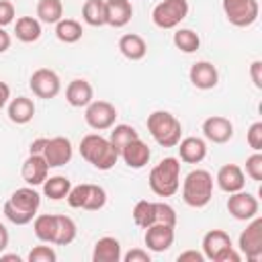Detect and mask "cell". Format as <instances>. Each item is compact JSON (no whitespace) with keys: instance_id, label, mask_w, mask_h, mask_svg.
I'll use <instances>...</instances> for the list:
<instances>
[{"instance_id":"1","label":"cell","mask_w":262,"mask_h":262,"mask_svg":"<svg viewBox=\"0 0 262 262\" xmlns=\"http://www.w3.org/2000/svg\"><path fill=\"white\" fill-rule=\"evenodd\" d=\"M41 207V194L35 190V186H23L16 188L8 201L4 203V217L14 225H27L35 219L37 211Z\"/></svg>"},{"instance_id":"2","label":"cell","mask_w":262,"mask_h":262,"mask_svg":"<svg viewBox=\"0 0 262 262\" xmlns=\"http://www.w3.org/2000/svg\"><path fill=\"white\" fill-rule=\"evenodd\" d=\"M80 156L88 164H92L96 170H102V172L111 170L119 160V151L113 147L108 137H102L100 133H88L82 137Z\"/></svg>"},{"instance_id":"3","label":"cell","mask_w":262,"mask_h":262,"mask_svg":"<svg viewBox=\"0 0 262 262\" xmlns=\"http://www.w3.org/2000/svg\"><path fill=\"white\" fill-rule=\"evenodd\" d=\"M149 188L158 196H172L180 188V160L178 158H164L160 160L147 176Z\"/></svg>"},{"instance_id":"4","label":"cell","mask_w":262,"mask_h":262,"mask_svg":"<svg viewBox=\"0 0 262 262\" xmlns=\"http://www.w3.org/2000/svg\"><path fill=\"white\" fill-rule=\"evenodd\" d=\"M213 199V176L211 172L196 168L186 174L182 182V201L192 209H203Z\"/></svg>"},{"instance_id":"5","label":"cell","mask_w":262,"mask_h":262,"mask_svg":"<svg viewBox=\"0 0 262 262\" xmlns=\"http://www.w3.org/2000/svg\"><path fill=\"white\" fill-rule=\"evenodd\" d=\"M145 125L154 141L162 147H176L182 137L180 121L168 111H154L151 115H147Z\"/></svg>"},{"instance_id":"6","label":"cell","mask_w":262,"mask_h":262,"mask_svg":"<svg viewBox=\"0 0 262 262\" xmlns=\"http://www.w3.org/2000/svg\"><path fill=\"white\" fill-rule=\"evenodd\" d=\"M203 256L213 262H239V254L233 250L229 233L223 229H211L203 235Z\"/></svg>"},{"instance_id":"7","label":"cell","mask_w":262,"mask_h":262,"mask_svg":"<svg viewBox=\"0 0 262 262\" xmlns=\"http://www.w3.org/2000/svg\"><path fill=\"white\" fill-rule=\"evenodd\" d=\"M68 205L72 209H86V211H98L106 203V190L98 184H78L72 186L68 192Z\"/></svg>"},{"instance_id":"8","label":"cell","mask_w":262,"mask_h":262,"mask_svg":"<svg viewBox=\"0 0 262 262\" xmlns=\"http://www.w3.org/2000/svg\"><path fill=\"white\" fill-rule=\"evenodd\" d=\"M188 16V0H162L151 10V20L158 29H176Z\"/></svg>"},{"instance_id":"9","label":"cell","mask_w":262,"mask_h":262,"mask_svg":"<svg viewBox=\"0 0 262 262\" xmlns=\"http://www.w3.org/2000/svg\"><path fill=\"white\" fill-rule=\"evenodd\" d=\"M225 18L233 27H250L258 20L260 4L258 0H223L221 2Z\"/></svg>"},{"instance_id":"10","label":"cell","mask_w":262,"mask_h":262,"mask_svg":"<svg viewBox=\"0 0 262 262\" xmlns=\"http://www.w3.org/2000/svg\"><path fill=\"white\" fill-rule=\"evenodd\" d=\"M237 248L250 262H258L262 258V219L258 215L250 219L246 229L239 233Z\"/></svg>"},{"instance_id":"11","label":"cell","mask_w":262,"mask_h":262,"mask_svg":"<svg viewBox=\"0 0 262 262\" xmlns=\"http://www.w3.org/2000/svg\"><path fill=\"white\" fill-rule=\"evenodd\" d=\"M84 121L94 131H106L117 121V108L108 100H92L84 111Z\"/></svg>"},{"instance_id":"12","label":"cell","mask_w":262,"mask_h":262,"mask_svg":"<svg viewBox=\"0 0 262 262\" xmlns=\"http://www.w3.org/2000/svg\"><path fill=\"white\" fill-rule=\"evenodd\" d=\"M29 88L33 90V94H35L37 98L49 100V98H55V96L59 94V90H61V80H59V76H57L53 70H49V68H39V70H35V72L31 74V78H29Z\"/></svg>"},{"instance_id":"13","label":"cell","mask_w":262,"mask_h":262,"mask_svg":"<svg viewBox=\"0 0 262 262\" xmlns=\"http://www.w3.org/2000/svg\"><path fill=\"white\" fill-rule=\"evenodd\" d=\"M227 211L237 221H250V219H254L258 215L260 203H258V199L254 194H250V192H246L242 188V190L229 194V199H227Z\"/></svg>"},{"instance_id":"14","label":"cell","mask_w":262,"mask_h":262,"mask_svg":"<svg viewBox=\"0 0 262 262\" xmlns=\"http://www.w3.org/2000/svg\"><path fill=\"white\" fill-rule=\"evenodd\" d=\"M72 141L63 135H57V137H51L47 139L45 143V149H43V158L47 162L49 168H61L66 166L70 160H72Z\"/></svg>"},{"instance_id":"15","label":"cell","mask_w":262,"mask_h":262,"mask_svg":"<svg viewBox=\"0 0 262 262\" xmlns=\"http://www.w3.org/2000/svg\"><path fill=\"white\" fill-rule=\"evenodd\" d=\"M143 242H145L147 250L149 252H156V254L170 250V246L174 244V225L151 223L149 227H145Z\"/></svg>"},{"instance_id":"16","label":"cell","mask_w":262,"mask_h":262,"mask_svg":"<svg viewBox=\"0 0 262 262\" xmlns=\"http://www.w3.org/2000/svg\"><path fill=\"white\" fill-rule=\"evenodd\" d=\"M203 135L213 143H227L233 137V123L221 115L207 117L203 121Z\"/></svg>"},{"instance_id":"17","label":"cell","mask_w":262,"mask_h":262,"mask_svg":"<svg viewBox=\"0 0 262 262\" xmlns=\"http://www.w3.org/2000/svg\"><path fill=\"white\" fill-rule=\"evenodd\" d=\"M47 172H49V166L41 154H29V158L23 162V168H20V176L29 186L43 184L47 178Z\"/></svg>"},{"instance_id":"18","label":"cell","mask_w":262,"mask_h":262,"mask_svg":"<svg viewBox=\"0 0 262 262\" xmlns=\"http://www.w3.org/2000/svg\"><path fill=\"white\" fill-rule=\"evenodd\" d=\"M215 180H217V186L223 192H227V194L237 192V190H242L246 186V174H244V170L237 164H225V166H221L217 170Z\"/></svg>"},{"instance_id":"19","label":"cell","mask_w":262,"mask_h":262,"mask_svg":"<svg viewBox=\"0 0 262 262\" xmlns=\"http://www.w3.org/2000/svg\"><path fill=\"white\" fill-rule=\"evenodd\" d=\"M188 78H190V82H192L194 88H199V90H211L219 82V72H217V68L211 61H196V63L190 66Z\"/></svg>"},{"instance_id":"20","label":"cell","mask_w":262,"mask_h":262,"mask_svg":"<svg viewBox=\"0 0 262 262\" xmlns=\"http://www.w3.org/2000/svg\"><path fill=\"white\" fill-rule=\"evenodd\" d=\"M66 100L70 106L74 108H86L92 100H94V90H92V84L84 78H76L68 84L66 88Z\"/></svg>"},{"instance_id":"21","label":"cell","mask_w":262,"mask_h":262,"mask_svg":"<svg viewBox=\"0 0 262 262\" xmlns=\"http://www.w3.org/2000/svg\"><path fill=\"white\" fill-rule=\"evenodd\" d=\"M119 156L123 158V162H125L129 168H133V170H141V168L149 162V158H151V149L147 147V143H143V141L137 137V139L129 141V143L119 151Z\"/></svg>"},{"instance_id":"22","label":"cell","mask_w":262,"mask_h":262,"mask_svg":"<svg viewBox=\"0 0 262 262\" xmlns=\"http://www.w3.org/2000/svg\"><path fill=\"white\" fill-rule=\"evenodd\" d=\"M178 154L184 164H201L207 156V143L201 137H184L178 141Z\"/></svg>"},{"instance_id":"23","label":"cell","mask_w":262,"mask_h":262,"mask_svg":"<svg viewBox=\"0 0 262 262\" xmlns=\"http://www.w3.org/2000/svg\"><path fill=\"white\" fill-rule=\"evenodd\" d=\"M106 6V25L121 29L133 16V6L129 0H104Z\"/></svg>"},{"instance_id":"24","label":"cell","mask_w":262,"mask_h":262,"mask_svg":"<svg viewBox=\"0 0 262 262\" xmlns=\"http://www.w3.org/2000/svg\"><path fill=\"white\" fill-rule=\"evenodd\" d=\"M121 244L117 237L104 235L96 239L94 250H92V262H119L121 260Z\"/></svg>"},{"instance_id":"25","label":"cell","mask_w":262,"mask_h":262,"mask_svg":"<svg viewBox=\"0 0 262 262\" xmlns=\"http://www.w3.org/2000/svg\"><path fill=\"white\" fill-rule=\"evenodd\" d=\"M8 119L16 125H27L35 117V102L27 96H16L8 100Z\"/></svg>"},{"instance_id":"26","label":"cell","mask_w":262,"mask_h":262,"mask_svg":"<svg viewBox=\"0 0 262 262\" xmlns=\"http://www.w3.org/2000/svg\"><path fill=\"white\" fill-rule=\"evenodd\" d=\"M119 51L123 53V57L131 59V61H139L145 57L147 53V43L141 35H135V33H127L119 39Z\"/></svg>"},{"instance_id":"27","label":"cell","mask_w":262,"mask_h":262,"mask_svg":"<svg viewBox=\"0 0 262 262\" xmlns=\"http://www.w3.org/2000/svg\"><path fill=\"white\" fill-rule=\"evenodd\" d=\"M78 235L76 221L68 215H55V235L53 244L55 246H70Z\"/></svg>"},{"instance_id":"28","label":"cell","mask_w":262,"mask_h":262,"mask_svg":"<svg viewBox=\"0 0 262 262\" xmlns=\"http://www.w3.org/2000/svg\"><path fill=\"white\" fill-rule=\"evenodd\" d=\"M14 35L23 43H35L41 37V23L35 16H20L14 25Z\"/></svg>"},{"instance_id":"29","label":"cell","mask_w":262,"mask_h":262,"mask_svg":"<svg viewBox=\"0 0 262 262\" xmlns=\"http://www.w3.org/2000/svg\"><path fill=\"white\" fill-rule=\"evenodd\" d=\"M37 18L45 25H55L63 18V4L61 0H39L37 2Z\"/></svg>"},{"instance_id":"30","label":"cell","mask_w":262,"mask_h":262,"mask_svg":"<svg viewBox=\"0 0 262 262\" xmlns=\"http://www.w3.org/2000/svg\"><path fill=\"white\" fill-rule=\"evenodd\" d=\"M82 18L90 27L106 25V6L104 0H86L82 6Z\"/></svg>"},{"instance_id":"31","label":"cell","mask_w":262,"mask_h":262,"mask_svg":"<svg viewBox=\"0 0 262 262\" xmlns=\"http://www.w3.org/2000/svg\"><path fill=\"white\" fill-rule=\"evenodd\" d=\"M82 25L74 18H61L59 23H55V37L61 43H78L82 39Z\"/></svg>"},{"instance_id":"32","label":"cell","mask_w":262,"mask_h":262,"mask_svg":"<svg viewBox=\"0 0 262 262\" xmlns=\"http://www.w3.org/2000/svg\"><path fill=\"white\" fill-rule=\"evenodd\" d=\"M70 188H72V182L66 176H51V178H45V182H43V194L49 196L51 201L66 199Z\"/></svg>"},{"instance_id":"33","label":"cell","mask_w":262,"mask_h":262,"mask_svg":"<svg viewBox=\"0 0 262 262\" xmlns=\"http://www.w3.org/2000/svg\"><path fill=\"white\" fill-rule=\"evenodd\" d=\"M131 215H133L135 225L141 227V229H145V227H149L151 223H156V203L141 199V201L135 203Z\"/></svg>"},{"instance_id":"34","label":"cell","mask_w":262,"mask_h":262,"mask_svg":"<svg viewBox=\"0 0 262 262\" xmlns=\"http://www.w3.org/2000/svg\"><path fill=\"white\" fill-rule=\"evenodd\" d=\"M33 231L37 235V239L45 242V244H53V235H55V215L43 213V215H35L33 219Z\"/></svg>"},{"instance_id":"35","label":"cell","mask_w":262,"mask_h":262,"mask_svg":"<svg viewBox=\"0 0 262 262\" xmlns=\"http://www.w3.org/2000/svg\"><path fill=\"white\" fill-rule=\"evenodd\" d=\"M176 49H180L182 53H194L201 47V39L192 29H178L172 37Z\"/></svg>"},{"instance_id":"36","label":"cell","mask_w":262,"mask_h":262,"mask_svg":"<svg viewBox=\"0 0 262 262\" xmlns=\"http://www.w3.org/2000/svg\"><path fill=\"white\" fill-rule=\"evenodd\" d=\"M137 137H139V133H137L131 125H113V127H111L108 141L113 143V147H115L117 151H121L129 141H133V139H137Z\"/></svg>"},{"instance_id":"37","label":"cell","mask_w":262,"mask_h":262,"mask_svg":"<svg viewBox=\"0 0 262 262\" xmlns=\"http://www.w3.org/2000/svg\"><path fill=\"white\" fill-rule=\"evenodd\" d=\"M176 211L172 205L164 203V201H158L156 203V223H166V225H174L176 227Z\"/></svg>"},{"instance_id":"38","label":"cell","mask_w":262,"mask_h":262,"mask_svg":"<svg viewBox=\"0 0 262 262\" xmlns=\"http://www.w3.org/2000/svg\"><path fill=\"white\" fill-rule=\"evenodd\" d=\"M29 262H55L57 260V254L51 246H35L29 256H27Z\"/></svg>"},{"instance_id":"39","label":"cell","mask_w":262,"mask_h":262,"mask_svg":"<svg viewBox=\"0 0 262 262\" xmlns=\"http://www.w3.org/2000/svg\"><path fill=\"white\" fill-rule=\"evenodd\" d=\"M246 174H248L252 180H256V182L262 180V154H260V151H254V154L246 160Z\"/></svg>"},{"instance_id":"40","label":"cell","mask_w":262,"mask_h":262,"mask_svg":"<svg viewBox=\"0 0 262 262\" xmlns=\"http://www.w3.org/2000/svg\"><path fill=\"white\" fill-rule=\"evenodd\" d=\"M246 139H248V145L254 151H262V121H256V123L250 125Z\"/></svg>"},{"instance_id":"41","label":"cell","mask_w":262,"mask_h":262,"mask_svg":"<svg viewBox=\"0 0 262 262\" xmlns=\"http://www.w3.org/2000/svg\"><path fill=\"white\" fill-rule=\"evenodd\" d=\"M14 20V4L10 0H0V27H6Z\"/></svg>"},{"instance_id":"42","label":"cell","mask_w":262,"mask_h":262,"mask_svg":"<svg viewBox=\"0 0 262 262\" xmlns=\"http://www.w3.org/2000/svg\"><path fill=\"white\" fill-rule=\"evenodd\" d=\"M125 262H149L151 260V256H149V252L147 250H141V248H133V250H129L125 256H121Z\"/></svg>"},{"instance_id":"43","label":"cell","mask_w":262,"mask_h":262,"mask_svg":"<svg viewBox=\"0 0 262 262\" xmlns=\"http://www.w3.org/2000/svg\"><path fill=\"white\" fill-rule=\"evenodd\" d=\"M250 76H252L254 86L260 90V88H262V61H260V59L252 61V66H250Z\"/></svg>"},{"instance_id":"44","label":"cell","mask_w":262,"mask_h":262,"mask_svg":"<svg viewBox=\"0 0 262 262\" xmlns=\"http://www.w3.org/2000/svg\"><path fill=\"white\" fill-rule=\"evenodd\" d=\"M186 260H192V262H203L205 256L203 252H196V250H186V252H180L178 254V262H186Z\"/></svg>"},{"instance_id":"45","label":"cell","mask_w":262,"mask_h":262,"mask_svg":"<svg viewBox=\"0 0 262 262\" xmlns=\"http://www.w3.org/2000/svg\"><path fill=\"white\" fill-rule=\"evenodd\" d=\"M45 143H47V137H37V139H33L31 145H29V154H41V156H43Z\"/></svg>"},{"instance_id":"46","label":"cell","mask_w":262,"mask_h":262,"mask_svg":"<svg viewBox=\"0 0 262 262\" xmlns=\"http://www.w3.org/2000/svg\"><path fill=\"white\" fill-rule=\"evenodd\" d=\"M8 100H10V86L0 80V111L8 104Z\"/></svg>"},{"instance_id":"47","label":"cell","mask_w":262,"mask_h":262,"mask_svg":"<svg viewBox=\"0 0 262 262\" xmlns=\"http://www.w3.org/2000/svg\"><path fill=\"white\" fill-rule=\"evenodd\" d=\"M10 43H12L10 35L4 31V27H0V53L8 51V49H10Z\"/></svg>"},{"instance_id":"48","label":"cell","mask_w":262,"mask_h":262,"mask_svg":"<svg viewBox=\"0 0 262 262\" xmlns=\"http://www.w3.org/2000/svg\"><path fill=\"white\" fill-rule=\"evenodd\" d=\"M8 239H10V235H8V229H6V225L0 221V252H4V250H6V246H8Z\"/></svg>"},{"instance_id":"49","label":"cell","mask_w":262,"mask_h":262,"mask_svg":"<svg viewBox=\"0 0 262 262\" xmlns=\"http://www.w3.org/2000/svg\"><path fill=\"white\" fill-rule=\"evenodd\" d=\"M0 260H2V262H8V260L20 262V256H18V254H0Z\"/></svg>"}]
</instances>
